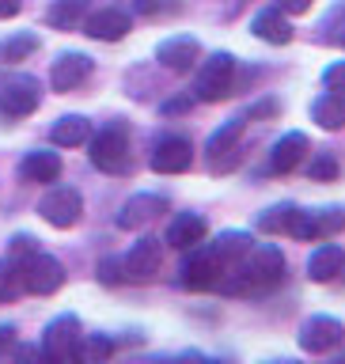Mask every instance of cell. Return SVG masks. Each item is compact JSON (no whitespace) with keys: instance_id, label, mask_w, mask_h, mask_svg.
<instances>
[{"instance_id":"cell-1","label":"cell","mask_w":345,"mask_h":364,"mask_svg":"<svg viewBox=\"0 0 345 364\" xmlns=\"http://www.w3.org/2000/svg\"><path fill=\"white\" fill-rule=\"evenodd\" d=\"M281 281H285V255L273 243H262V247H250L221 277L216 289L224 296H266Z\"/></svg>"},{"instance_id":"cell-2","label":"cell","mask_w":345,"mask_h":364,"mask_svg":"<svg viewBox=\"0 0 345 364\" xmlns=\"http://www.w3.org/2000/svg\"><path fill=\"white\" fill-rule=\"evenodd\" d=\"M91 164L107 175H125L133 167L129 152V125L125 122H107L102 129L91 136Z\"/></svg>"},{"instance_id":"cell-3","label":"cell","mask_w":345,"mask_h":364,"mask_svg":"<svg viewBox=\"0 0 345 364\" xmlns=\"http://www.w3.org/2000/svg\"><path fill=\"white\" fill-rule=\"evenodd\" d=\"M193 255L182 262V289H190V292H209L221 284V277L228 273V258L216 250V243H201L198 247H190Z\"/></svg>"},{"instance_id":"cell-4","label":"cell","mask_w":345,"mask_h":364,"mask_svg":"<svg viewBox=\"0 0 345 364\" xmlns=\"http://www.w3.org/2000/svg\"><path fill=\"white\" fill-rule=\"evenodd\" d=\"M42 102V84L31 73H0V114L4 118H27Z\"/></svg>"},{"instance_id":"cell-5","label":"cell","mask_w":345,"mask_h":364,"mask_svg":"<svg viewBox=\"0 0 345 364\" xmlns=\"http://www.w3.org/2000/svg\"><path fill=\"white\" fill-rule=\"evenodd\" d=\"M235 87V57L232 53H213L205 57L198 68V80H193V99L201 102H221L232 95Z\"/></svg>"},{"instance_id":"cell-6","label":"cell","mask_w":345,"mask_h":364,"mask_svg":"<svg viewBox=\"0 0 345 364\" xmlns=\"http://www.w3.org/2000/svg\"><path fill=\"white\" fill-rule=\"evenodd\" d=\"M19 277L23 289L34 296H50L65 284V266L53 255H42V250H31L27 258H19Z\"/></svg>"},{"instance_id":"cell-7","label":"cell","mask_w":345,"mask_h":364,"mask_svg":"<svg viewBox=\"0 0 345 364\" xmlns=\"http://www.w3.org/2000/svg\"><path fill=\"white\" fill-rule=\"evenodd\" d=\"M38 216L53 228H73L84 216V198L73 186H53L46 190V198L38 201Z\"/></svg>"},{"instance_id":"cell-8","label":"cell","mask_w":345,"mask_h":364,"mask_svg":"<svg viewBox=\"0 0 345 364\" xmlns=\"http://www.w3.org/2000/svg\"><path fill=\"white\" fill-rule=\"evenodd\" d=\"M42 353L50 360H61V364L80 357V323H76V315H61V318H53V323L46 326Z\"/></svg>"},{"instance_id":"cell-9","label":"cell","mask_w":345,"mask_h":364,"mask_svg":"<svg viewBox=\"0 0 345 364\" xmlns=\"http://www.w3.org/2000/svg\"><path fill=\"white\" fill-rule=\"evenodd\" d=\"M125 281H152L159 266H164V243L159 239H137L129 247V255L122 258Z\"/></svg>"},{"instance_id":"cell-10","label":"cell","mask_w":345,"mask_h":364,"mask_svg":"<svg viewBox=\"0 0 345 364\" xmlns=\"http://www.w3.org/2000/svg\"><path fill=\"white\" fill-rule=\"evenodd\" d=\"M345 228V213L341 209H315V213H296V220H292V228H289V235H296V239H330V235H338Z\"/></svg>"},{"instance_id":"cell-11","label":"cell","mask_w":345,"mask_h":364,"mask_svg":"<svg viewBox=\"0 0 345 364\" xmlns=\"http://www.w3.org/2000/svg\"><path fill=\"white\" fill-rule=\"evenodd\" d=\"M341 341H345V326L330 315H312L300 326V349H307V353H330Z\"/></svg>"},{"instance_id":"cell-12","label":"cell","mask_w":345,"mask_h":364,"mask_svg":"<svg viewBox=\"0 0 345 364\" xmlns=\"http://www.w3.org/2000/svg\"><path fill=\"white\" fill-rule=\"evenodd\" d=\"M193 164V144L186 136H164L152 152V171L156 175H182Z\"/></svg>"},{"instance_id":"cell-13","label":"cell","mask_w":345,"mask_h":364,"mask_svg":"<svg viewBox=\"0 0 345 364\" xmlns=\"http://www.w3.org/2000/svg\"><path fill=\"white\" fill-rule=\"evenodd\" d=\"M129 27H133V19L125 16L122 8H99L84 19V34L95 42H118L129 34Z\"/></svg>"},{"instance_id":"cell-14","label":"cell","mask_w":345,"mask_h":364,"mask_svg":"<svg viewBox=\"0 0 345 364\" xmlns=\"http://www.w3.org/2000/svg\"><path fill=\"white\" fill-rule=\"evenodd\" d=\"M87 76H91V57H84V53H61L50 68L53 91H76Z\"/></svg>"},{"instance_id":"cell-15","label":"cell","mask_w":345,"mask_h":364,"mask_svg":"<svg viewBox=\"0 0 345 364\" xmlns=\"http://www.w3.org/2000/svg\"><path fill=\"white\" fill-rule=\"evenodd\" d=\"M156 57H159L164 68H171V73H190V68L198 65V57H201V46H198V38H186V34H182V38L159 42Z\"/></svg>"},{"instance_id":"cell-16","label":"cell","mask_w":345,"mask_h":364,"mask_svg":"<svg viewBox=\"0 0 345 364\" xmlns=\"http://www.w3.org/2000/svg\"><path fill=\"white\" fill-rule=\"evenodd\" d=\"M205 235H209V224H205V216H198V213H179L175 220L167 224V247H175V250L198 247Z\"/></svg>"},{"instance_id":"cell-17","label":"cell","mask_w":345,"mask_h":364,"mask_svg":"<svg viewBox=\"0 0 345 364\" xmlns=\"http://www.w3.org/2000/svg\"><path fill=\"white\" fill-rule=\"evenodd\" d=\"M159 213H167V198H159V193H137V198L122 205L118 228H141L148 220H156Z\"/></svg>"},{"instance_id":"cell-18","label":"cell","mask_w":345,"mask_h":364,"mask_svg":"<svg viewBox=\"0 0 345 364\" xmlns=\"http://www.w3.org/2000/svg\"><path fill=\"white\" fill-rule=\"evenodd\" d=\"M341 269H345V250H341L338 243H323V247H315V250H312V258H307V277L319 281V284L334 281Z\"/></svg>"},{"instance_id":"cell-19","label":"cell","mask_w":345,"mask_h":364,"mask_svg":"<svg viewBox=\"0 0 345 364\" xmlns=\"http://www.w3.org/2000/svg\"><path fill=\"white\" fill-rule=\"evenodd\" d=\"M304 156H307V136L304 133H285L270 152V167L277 171V175H289L292 167H300Z\"/></svg>"},{"instance_id":"cell-20","label":"cell","mask_w":345,"mask_h":364,"mask_svg":"<svg viewBox=\"0 0 345 364\" xmlns=\"http://www.w3.org/2000/svg\"><path fill=\"white\" fill-rule=\"evenodd\" d=\"M250 31H255L262 42H270V46H289L292 42V27H289V19H285L281 8L258 11L255 23H250Z\"/></svg>"},{"instance_id":"cell-21","label":"cell","mask_w":345,"mask_h":364,"mask_svg":"<svg viewBox=\"0 0 345 364\" xmlns=\"http://www.w3.org/2000/svg\"><path fill=\"white\" fill-rule=\"evenodd\" d=\"M19 175L27 182H57V175H61V156L57 152H27L19 164Z\"/></svg>"},{"instance_id":"cell-22","label":"cell","mask_w":345,"mask_h":364,"mask_svg":"<svg viewBox=\"0 0 345 364\" xmlns=\"http://www.w3.org/2000/svg\"><path fill=\"white\" fill-rule=\"evenodd\" d=\"M50 141H53L57 148H76V144H84V141H91V122L80 118V114H65L61 122H53Z\"/></svg>"},{"instance_id":"cell-23","label":"cell","mask_w":345,"mask_h":364,"mask_svg":"<svg viewBox=\"0 0 345 364\" xmlns=\"http://www.w3.org/2000/svg\"><path fill=\"white\" fill-rule=\"evenodd\" d=\"M312 118L323 125V129H341V125H345V91L327 87V95L315 99Z\"/></svg>"},{"instance_id":"cell-24","label":"cell","mask_w":345,"mask_h":364,"mask_svg":"<svg viewBox=\"0 0 345 364\" xmlns=\"http://www.w3.org/2000/svg\"><path fill=\"white\" fill-rule=\"evenodd\" d=\"M84 16H87V0H53L46 8V23L57 31H76L84 23Z\"/></svg>"},{"instance_id":"cell-25","label":"cell","mask_w":345,"mask_h":364,"mask_svg":"<svg viewBox=\"0 0 345 364\" xmlns=\"http://www.w3.org/2000/svg\"><path fill=\"white\" fill-rule=\"evenodd\" d=\"M243 129H247V122H243V118H232V122H224L221 129H216V133L209 136V144H205V152H209L213 159H221V156H228V152H235V144H239V136H243Z\"/></svg>"},{"instance_id":"cell-26","label":"cell","mask_w":345,"mask_h":364,"mask_svg":"<svg viewBox=\"0 0 345 364\" xmlns=\"http://www.w3.org/2000/svg\"><path fill=\"white\" fill-rule=\"evenodd\" d=\"M296 205H273V209H266L258 216V232H266V235H289V228L296 220Z\"/></svg>"},{"instance_id":"cell-27","label":"cell","mask_w":345,"mask_h":364,"mask_svg":"<svg viewBox=\"0 0 345 364\" xmlns=\"http://www.w3.org/2000/svg\"><path fill=\"white\" fill-rule=\"evenodd\" d=\"M23 292V277H19V258L0 262V304H11Z\"/></svg>"},{"instance_id":"cell-28","label":"cell","mask_w":345,"mask_h":364,"mask_svg":"<svg viewBox=\"0 0 345 364\" xmlns=\"http://www.w3.org/2000/svg\"><path fill=\"white\" fill-rule=\"evenodd\" d=\"M38 50V34H16L8 46H4V61H23Z\"/></svg>"},{"instance_id":"cell-29","label":"cell","mask_w":345,"mask_h":364,"mask_svg":"<svg viewBox=\"0 0 345 364\" xmlns=\"http://www.w3.org/2000/svg\"><path fill=\"white\" fill-rule=\"evenodd\" d=\"M312 178L315 182H330V178H338V159L330 156V152H319L312 159Z\"/></svg>"},{"instance_id":"cell-30","label":"cell","mask_w":345,"mask_h":364,"mask_svg":"<svg viewBox=\"0 0 345 364\" xmlns=\"http://www.w3.org/2000/svg\"><path fill=\"white\" fill-rule=\"evenodd\" d=\"M99 277L107 284H118V281H125V266L118 258H107V262H99Z\"/></svg>"},{"instance_id":"cell-31","label":"cell","mask_w":345,"mask_h":364,"mask_svg":"<svg viewBox=\"0 0 345 364\" xmlns=\"http://www.w3.org/2000/svg\"><path fill=\"white\" fill-rule=\"evenodd\" d=\"M87 360H102V357H110L114 353V341L110 338H95V341H87V349H80Z\"/></svg>"},{"instance_id":"cell-32","label":"cell","mask_w":345,"mask_h":364,"mask_svg":"<svg viewBox=\"0 0 345 364\" xmlns=\"http://www.w3.org/2000/svg\"><path fill=\"white\" fill-rule=\"evenodd\" d=\"M323 84L334 87V91H345V61H334V65L327 68V73H323Z\"/></svg>"},{"instance_id":"cell-33","label":"cell","mask_w":345,"mask_h":364,"mask_svg":"<svg viewBox=\"0 0 345 364\" xmlns=\"http://www.w3.org/2000/svg\"><path fill=\"white\" fill-rule=\"evenodd\" d=\"M315 0H277V8L285 11V16H304V11H312Z\"/></svg>"},{"instance_id":"cell-34","label":"cell","mask_w":345,"mask_h":364,"mask_svg":"<svg viewBox=\"0 0 345 364\" xmlns=\"http://www.w3.org/2000/svg\"><path fill=\"white\" fill-rule=\"evenodd\" d=\"M11 346H16V330H11V326H0V353L11 349Z\"/></svg>"},{"instance_id":"cell-35","label":"cell","mask_w":345,"mask_h":364,"mask_svg":"<svg viewBox=\"0 0 345 364\" xmlns=\"http://www.w3.org/2000/svg\"><path fill=\"white\" fill-rule=\"evenodd\" d=\"M167 0H137V11H164Z\"/></svg>"},{"instance_id":"cell-36","label":"cell","mask_w":345,"mask_h":364,"mask_svg":"<svg viewBox=\"0 0 345 364\" xmlns=\"http://www.w3.org/2000/svg\"><path fill=\"white\" fill-rule=\"evenodd\" d=\"M19 11V0H0V16H16Z\"/></svg>"},{"instance_id":"cell-37","label":"cell","mask_w":345,"mask_h":364,"mask_svg":"<svg viewBox=\"0 0 345 364\" xmlns=\"http://www.w3.org/2000/svg\"><path fill=\"white\" fill-rule=\"evenodd\" d=\"M277 110V102H258V107H250V114H273Z\"/></svg>"}]
</instances>
